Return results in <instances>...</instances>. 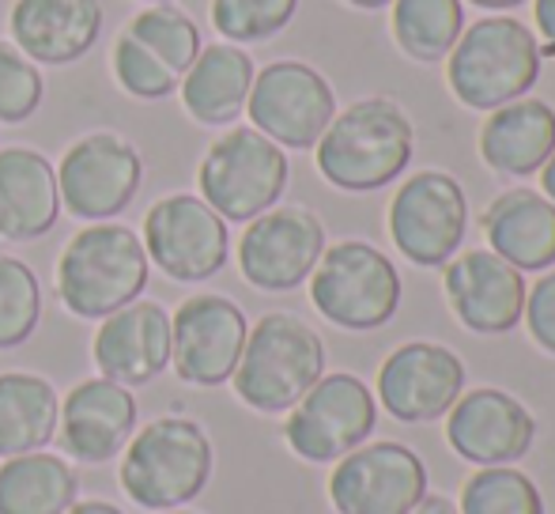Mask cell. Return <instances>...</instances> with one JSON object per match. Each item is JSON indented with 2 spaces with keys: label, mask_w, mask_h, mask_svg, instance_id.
<instances>
[{
  "label": "cell",
  "mask_w": 555,
  "mask_h": 514,
  "mask_svg": "<svg viewBox=\"0 0 555 514\" xmlns=\"http://www.w3.org/2000/svg\"><path fill=\"white\" fill-rule=\"evenodd\" d=\"M416 152V129L393 99H359L340 111L314 144L322 178L344 193H374L393 185Z\"/></svg>",
  "instance_id": "cell-1"
},
{
  "label": "cell",
  "mask_w": 555,
  "mask_h": 514,
  "mask_svg": "<svg viewBox=\"0 0 555 514\" xmlns=\"http://www.w3.org/2000/svg\"><path fill=\"white\" fill-rule=\"evenodd\" d=\"M541 42L514 15H483L461 30L446 57V83L468 111H499L529 95L541 80Z\"/></svg>",
  "instance_id": "cell-2"
},
{
  "label": "cell",
  "mask_w": 555,
  "mask_h": 514,
  "mask_svg": "<svg viewBox=\"0 0 555 514\" xmlns=\"http://www.w3.org/2000/svg\"><path fill=\"white\" fill-rule=\"evenodd\" d=\"M216 450L197 420L159 416L132 432L121 462V492L144 511H178L212 480Z\"/></svg>",
  "instance_id": "cell-3"
},
{
  "label": "cell",
  "mask_w": 555,
  "mask_h": 514,
  "mask_svg": "<svg viewBox=\"0 0 555 514\" xmlns=\"http://www.w3.org/2000/svg\"><path fill=\"white\" fill-rule=\"evenodd\" d=\"M322 375V337L302 318L276 310V314H264L257 325H249L231 386L246 409L280 416V412H292Z\"/></svg>",
  "instance_id": "cell-4"
},
{
  "label": "cell",
  "mask_w": 555,
  "mask_h": 514,
  "mask_svg": "<svg viewBox=\"0 0 555 514\" xmlns=\"http://www.w3.org/2000/svg\"><path fill=\"white\" fill-rule=\"evenodd\" d=\"M147 250L125 223H91L76 231L57 261V295L76 318H111L147 287Z\"/></svg>",
  "instance_id": "cell-5"
},
{
  "label": "cell",
  "mask_w": 555,
  "mask_h": 514,
  "mask_svg": "<svg viewBox=\"0 0 555 514\" xmlns=\"http://www.w3.org/2000/svg\"><path fill=\"white\" fill-rule=\"evenodd\" d=\"M310 303L336 330H382L401 307V272L378 246L344 239L325 246L322 261L310 272Z\"/></svg>",
  "instance_id": "cell-6"
},
{
  "label": "cell",
  "mask_w": 555,
  "mask_h": 514,
  "mask_svg": "<svg viewBox=\"0 0 555 514\" xmlns=\"http://www.w3.org/2000/svg\"><path fill=\"white\" fill-rule=\"evenodd\" d=\"M292 178L284 147L272 144L254 126H234L205 152L197 170L201 201L216 208L227 223H249L280 205Z\"/></svg>",
  "instance_id": "cell-7"
},
{
  "label": "cell",
  "mask_w": 555,
  "mask_h": 514,
  "mask_svg": "<svg viewBox=\"0 0 555 514\" xmlns=\"http://www.w3.org/2000/svg\"><path fill=\"white\" fill-rule=\"evenodd\" d=\"M201 53V30L182 8L152 4L129 20L117 35L111 65L114 76L132 99H167L178 91L182 76Z\"/></svg>",
  "instance_id": "cell-8"
},
{
  "label": "cell",
  "mask_w": 555,
  "mask_h": 514,
  "mask_svg": "<svg viewBox=\"0 0 555 514\" xmlns=\"http://www.w3.org/2000/svg\"><path fill=\"white\" fill-rule=\"evenodd\" d=\"M378 427L374 389L359 375L333 371L302 394V401L284 420V442L302 462H340L348 450L363 447Z\"/></svg>",
  "instance_id": "cell-9"
},
{
  "label": "cell",
  "mask_w": 555,
  "mask_h": 514,
  "mask_svg": "<svg viewBox=\"0 0 555 514\" xmlns=\"http://www.w3.org/2000/svg\"><path fill=\"white\" fill-rule=\"evenodd\" d=\"M468 231L465 190L446 170H416L389 201V239L420 269H442Z\"/></svg>",
  "instance_id": "cell-10"
},
{
  "label": "cell",
  "mask_w": 555,
  "mask_h": 514,
  "mask_svg": "<svg viewBox=\"0 0 555 514\" xmlns=\"http://www.w3.org/2000/svg\"><path fill=\"white\" fill-rule=\"evenodd\" d=\"M246 114L272 144L307 152L336 118V91L307 61H272L254 76Z\"/></svg>",
  "instance_id": "cell-11"
},
{
  "label": "cell",
  "mask_w": 555,
  "mask_h": 514,
  "mask_svg": "<svg viewBox=\"0 0 555 514\" xmlns=\"http://www.w3.org/2000/svg\"><path fill=\"white\" fill-rule=\"evenodd\" d=\"M140 243L147 250V261H155V269L178 284H201L216 277L231 254L227 220L193 193H170L155 201L144 216Z\"/></svg>",
  "instance_id": "cell-12"
},
{
  "label": "cell",
  "mask_w": 555,
  "mask_h": 514,
  "mask_svg": "<svg viewBox=\"0 0 555 514\" xmlns=\"http://www.w3.org/2000/svg\"><path fill=\"white\" fill-rule=\"evenodd\" d=\"M144 182L140 152L117 132H91L65 152L57 167V193L68 216L106 223L132 205Z\"/></svg>",
  "instance_id": "cell-13"
},
{
  "label": "cell",
  "mask_w": 555,
  "mask_h": 514,
  "mask_svg": "<svg viewBox=\"0 0 555 514\" xmlns=\"http://www.w3.org/2000/svg\"><path fill=\"white\" fill-rule=\"evenodd\" d=\"M427 465L404 442H363L330 473L336 514H412L427 496Z\"/></svg>",
  "instance_id": "cell-14"
},
{
  "label": "cell",
  "mask_w": 555,
  "mask_h": 514,
  "mask_svg": "<svg viewBox=\"0 0 555 514\" xmlns=\"http://www.w3.org/2000/svg\"><path fill=\"white\" fill-rule=\"evenodd\" d=\"M325 228L310 208H269L246 223L238 243V269L257 292H295L307 284L325 254Z\"/></svg>",
  "instance_id": "cell-15"
},
{
  "label": "cell",
  "mask_w": 555,
  "mask_h": 514,
  "mask_svg": "<svg viewBox=\"0 0 555 514\" xmlns=\"http://www.w3.org/2000/svg\"><path fill=\"white\" fill-rule=\"evenodd\" d=\"M249 322L227 295H190L170 318V363L185 386L231 383Z\"/></svg>",
  "instance_id": "cell-16"
},
{
  "label": "cell",
  "mask_w": 555,
  "mask_h": 514,
  "mask_svg": "<svg viewBox=\"0 0 555 514\" xmlns=\"http://www.w3.org/2000/svg\"><path fill=\"white\" fill-rule=\"evenodd\" d=\"M465 394V363L453 348L435 340H409L378 368L374 401L401 424H431Z\"/></svg>",
  "instance_id": "cell-17"
},
{
  "label": "cell",
  "mask_w": 555,
  "mask_h": 514,
  "mask_svg": "<svg viewBox=\"0 0 555 514\" xmlns=\"http://www.w3.org/2000/svg\"><path fill=\"white\" fill-rule=\"evenodd\" d=\"M537 416L499 386H473L446 412V442L468 465H514L533 450Z\"/></svg>",
  "instance_id": "cell-18"
},
{
  "label": "cell",
  "mask_w": 555,
  "mask_h": 514,
  "mask_svg": "<svg viewBox=\"0 0 555 514\" xmlns=\"http://www.w3.org/2000/svg\"><path fill=\"white\" fill-rule=\"evenodd\" d=\"M442 269L450 310L468 333L503 337L521 322L529 284L526 272H518L511 261L491 250H465L453 254Z\"/></svg>",
  "instance_id": "cell-19"
},
{
  "label": "cell",
  "mask_w": 555,
  "mask_h": 514,
  "mask_svg": "<svg viewBox=\"0 0 555 514\" xmlns=\"http://www.w3.org/2000/svg\"><path fill=\"white\" fill-rule=\"evenodd\" d=\"M137 397L129 386L111 383V378H88V383L73 386L61 404V442L65 454L76 462L103 465L114 454L129 447L132 432H137Z\"/></svg>",
  "instance_id": "cell-20"
},
{
  "label": "cell",
  "mask_w": 555,
  "mask_h": 514,
  "mask_svg": "<svg viewBox=\"0 0 555 514\" xmlns=\"http://www.w3.org/2000/svg\"><path fill=\"white\" fill-rule=\"evenodd\" d=\"M95 368L121 386H144L170 368V314L159 303L137 299L114 310L95 330Z\"/></svg>",
  "instance_id": "cell-21"
},
{
  "label": "cell",
  "mask_w": 555,
  "mask_h": 514,
  "mask_svg": "<svg viewBox=\"0 0 555 514\" xmlns=\"http://www.w3.org/2000/svg\"><path fill=\"white\" fill-rule=\"evenodd\" d=\"M15 50L35 65H73L103 35L99 0H15L8 15Z\"/></svg>",
  "instance_id": "cell-22"
},
{
  "label": "cell",
  "mask_w": 555,
  "mask_h": 514,
  "mask_svg": "<svg viewBox=\"0 0 555 514\" xmlns=\"http://www.w3.org/2000/svg\"><path fill=\"white\" fill-rule=\"evenodd\" d=\"M57 170L35 147H0V239L30 243L57 228Z\"/></svg>",
  "instance_id": "cell-23"
},
{
  "label": "cell",
  "mask_w": 555,
  "mask_h": 514,
  "mask_svg": "<svg viewBox=\"0 0 555 514\" xmlns=\"http://www.w3.org/2000/svg\"><path fill=\"white\" fill-rule=\"evenodd\" d=\"M488 250L518 272L555 269V205L537 190H506L480 216Z\"/></svg>",
  "instance_id": "cell-24"
},
{
  "label": "cell",
  "mask_w": 555,
  "mask_h": 514,
  "mask_svg": "<svg viewBox=\"0 0 555 514\" xmlns=\"http://www.w3.org/2000/svg\"><path fill=\"white\" fill-rule=\"evenodd\" d=\"M555 152V111L521 95L499 106L480 126V159L503 178H533Z\"/></svg>",
  "instance_id": "cell-25"
},
{
  "label": "cell",
  "mask_w": 555,
  "mask_h": 514,
  "mask_svg": "<svg viewBox=\"0 0 555 514\" xmlns=\"http://www.w3.org/2000/svg\"><path fill=\"white\" fill-rule=\"evenodd\" d=\"M257 65L242 46L216 42L201 46L197 61L178 83L182 106L197 126H231L246 111Z\"/></svg>",
  "instance_id": "cell-26"
},
{
  "label": "cell",
  "mask_w": 555,
  "mask_h": 514,
  "mask_svg": "<svg viewBox=\"0 0 555 514\" xmlns=\"http://www.w3.org/2000/svg\"><path fill=\"white\" fill-rule=\"evenodd\" d=\"M61 424V397L53 383L27 371L0 375V458L35 454L50 447Z\"/></svg>",
  "instance_id": "cell-27"
},
{
  "label": "cell",
  "mask_w": 555,
  "mask_h": 514,
  "mask_svg": "<svg viewBox=\"0 0 555 514\" xmlns=\"http://www.w3.org/2000/svg\"><path fill=\"white\" fill-rule=\"evenodd\" d=\"M80 496V477L57 454H20L0 465V514H65Z\"/></svg>",
  "instance_id": "cell-28"
},
{
  "label": "cell",
  "mask_w": 555,
  "mask_h": 514,
  "mask_svg": "<svg viewBox=\"0 0 555 514\" xmlns=\"http://www.w3.org/2000/svg\"><path fill=\"white\" fill-rule=\"evenodd\" d=\"M465 30V0H393V38L404 57L439 65Z\"/></svg>",
  "instance_id": "cell-29"
},
{
  "label": "cell",
  "mask_w": 555,
  "mask_h": 514,
  "mask_svg": "<svg viewBox=\"0 0 555 514\" xmlns=\"http://www.w3.org/2000/svg\"><path fill=\"white\" fill-rule=\"evenodd\" d=\"M461 514H544V496L514 465H483L461 485Z\"/></svg>",
  "instance_id": "cell-30"
},
{
  "label": "cell",
  "mask_w": 555,
  "mask_h": 514,
  "mask_svg": "<svg viewBox=\"0 0 555 514\" xmlns=\"http://www.w3.org/2000/svg\"><path fill=\"white\" fill-rule=\"evenodd\" d=\"M42 322V287L27 261L0 254V352L35 337Z\"/></svg>",
  "instance_id": "cell-31"
},
{
  "label": "cell",
  "mask_w": 555,
  "mask_h": 514,
  "mask_svg": "<svg viewBox=\"0 0 555 514\" xmlns=\"http://www.w3.org/2000/svg\"><path fill=\"white\" fill-rule=\"evenodd\" d=\"M299 12V0H212L216 30L234 46L269 42Z\"/></svg>",
  "instance_id": "cell-32"
},
{
  "label": "cell",
  "mask_w": 555,
  "mask_h": 514,
  "mask_svg": "<svg viewBox=\"0 0 555 514\" xmlns=\"http://www.w3.org/2000/svg\"><path fill=\"white\" fill-rule=\"evenodd\" d=\"M42 95L46 83L35 61L15 50V46L0 42V121L20 126V121L35 118V111L42 106Z\"/></svg>",
  "instance_id": "cell-33"
},
{
  "label": "cell",
  "mask_w": 555,
  "mask_h": 514,
  "mask_svg": "<svg viewBox=\"0 0 555 514\" xmlns=\"http://www.w3.org/2000/svg\"><path fill=\"white\" fill-rule=\"evenodd\" d=\"M521 322H526L533 345L544 348L548 356H555V269H548L544 277H537V284L526 292Z\"/></svg>",
  "instance_id": "cell-34"
},
{
  "label": "cell",
  "mask_w": 555,
  "mask_h": 514,
  "mask_svg": "<svg viewBox=\"0 0 555 514\" xmlns=\"http://www.w3.org/2000/svg\"><path fill=\"white\" fill-rule=\"evenodd\" d=\"M533 23L541 57H555V0H533Z\"/></svg>",
  "instance_id": "cell-35"
},
{
  "label": "cell",
  "mask_w": 555,
  "mask_h": 514,
  "mask_svg": "<svg viewBox=\"0 0 555 514\" xmlns=\"http://www.w3.org/2000/svg\"><path fill=\"white\" fill-rule=\"evenodd\" d=\"M412 514H461V511H457V503H450L446 496H424Z\"/></svg>",
  "instance_id": "cell-36"
},
{
  "label": "cell",
  "mask_w": 555,
  "mask_h": 514,
  "mask_svg": "<svg viewBox=\"0 0 555 514\" xmlns=\"http://www.w3.org/2000/svg\"><path fill=\"white\" fill-rule=\"evenodd\" d=\"M65 514H125V511L114 507V503H103V500H88V503H73Z\"/></svg>",
  "instance_id": "cell-37"
},
{
  "label": "cell",
  "mask_w": 555,
  "mask_h": 514,
  "mask_svg": "<svg viewBox=\"0 0 555 514\" xmlns=\"http://www.w3.org/2000/svg\"><path fill=\"white\" fill-rule=\"evenodd\" d=\"M541 193L555 205V152L548 155V163L541 167Z\"/></svg>",
  "instance_id": "cell-38"
},
{
  "label": "cell",
  "mask_w": 555,
  "mask_h": 514,
  "mask_svg": "<svg viewBox=\"0 0 555 514\" xmlns=\"http://www.w3.org/2000/svg\"><path fill=\"white\" fill-rule=\"evenodd\" d=\"M468 4H476V8H483V12H514V8H521L526 0H468Z\"/></svg>",
  "instance_id": "cell-39"
},
{
  "label": "cell",
  "mask_w": 555,
  "mask_h": 514,
  "mask_svg": "<svg viewBox=\"0 0 555 514\" xmlns=\"http://www.w3.org/2000/svg\"><path fill=\"white\" fill-rule=\"evenodd\" d=\"M344 4H351V8H363V12H378V8L393 4V0H344Z\"/></svg>",
  "instance_id": "cell-40"
},
{
  "label": "cell",
  "mask_w": 555,
  "mask_h": 514,
  "mask_svg": "<svg viewBox=\"0 0 555 514\" xmlns=\"http://www.w3.org/2000/svg\"><path fill=\"white\" fill-rule=\"evenodd\" d=\"M159 514H193V511H159Z\"/></svg>",
  "instance_id": "cell-41"
},
{
  "label": "cell",
  "mask_w": 555,
  "mask_h": 514,
  "mask_svg": "<svg viewBox=\"0 0 555 514\" xmlns=\"http://www.w3.org/2000/svg\"><path fill=\"white\" fill-rule=\"evenodd\" d=\"M147 4H167V0H147Z\"/></svg>",
  "instance_id": "cell-42"
}]
</instances>
